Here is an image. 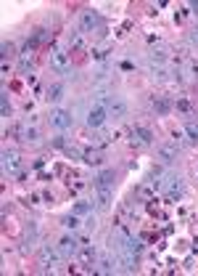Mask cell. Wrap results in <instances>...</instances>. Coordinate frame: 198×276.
I'll use <instances>...</instances> for the list:
<instances>
[{
    "mask_svg": "<svg viewBox=\"0 0 198 276\" xmlns=\"http://www.w3.org/2000/svg\"><path fill=\"white\" fill-rule=\"evenodd\" d=\"M50 69L56 72V75H69V72H72L69 53H64V51H53V53H50Z\"/></svg>",
    "mask_w": 198,
    "mask_h": 276,
    "instance_id": "cell-1",
    "label": "cell"
},
{
    "mask_svg": "<svg viewBox=\"0 0 198 276\" xmlns=\"http://www.w3.org/2000/svg\"><path fill=\"white\" fill-rule=\"evenodd\" d=\"M37 257H40V265H42V268H56L64 255L58 252V247L53 250V247L45 244V247H40V255H37Z\"/></svg>",
    "mask_w": 198,
    "mask_h": 276,
    "instance_id": "cell-2",
    "label": "cell"
},
{
    "mask_svg": "<svg viewBox=\"0 0 198 276\" xmlns=\"http://www.w3.org/2000/svg\"><path fill=\"white\" fill-rule=\"evenodd\" d=\"M53 146H56V149H66V144H64V138H61V135H56V138H53Z\"/></svg>",
    "mask_w": 198,
    "mask_h": 276,
    "instance_id": "cell-29",
    "label": "cell"
},
{
    "mask_svg": "<svg viewBox=\"0 0 198 276\" xmlns=\"http://www.w3.org/2000/svg\"><path fill=\"white\" fill-rule=\"evenodd\" d=\"M122 265H124V271H127V273H132V271H135V265H138V260H135V252H130V250H124V252H122Z\"/></svg>",
    "mask_w": 198,
    "mask_h": 276,
    "instance_id": "cell-16",
    "label": "cell"
},
{
    "mask_svg": "<svg viewBox=\"0 0 198 276\" xmlns=\"http://www.w3.org/2000/svg\"><path fill=\"white\" fill-rule=\"evenodd\" d=\"M108 119V112H106V106H100L96 104L88 112V127H92V130H98V127H103V122Z\"/></svg>",
    "mask_w": 198,
    "mask_h": 276,
    "instance_id": "cell-5",
    "label": "cell"
},
{
    "mask_svg": "<svg viewBox=\"0 0 198 276\" xmlns=\"http://www.w3.org/2000/svg\"><path fill=\"white\" fill-rule=\"evenodd\" d=\"M37 138H40V133H37V127H26L24 135H22V141L24 144H37Z\"/></svg>",
    "mask_w": 198,
    "mask_h": 276,
    "instance_id": "cell-21",
    "label": "cell"
},
{
    "mask_svg": "<svg viewBox=\"0 0 198 276\" xmlns=\"http://www.w3.org/2000/svg\"><path fill=\"white\" fill-rule=\"evenodd\" d=\"M114 268H116V260H111V257H100L96 271H98V273H111Z\"/></svg>",
    "mask_w": 198,
    "mask_h": 276,
    "instance_id": "cell-18",
    "label": "cell"
},
{
    "mask_svg": "<svg viewBox=\"0 0 198 276\" xmlns=\"http://www.w3.org/2000/svg\"><path fill=\"white\" fill-rule=\"evenodd\" d=\"M61 226H64V228H72V231H77V228H80V218H77V215H66V218L61 220Z\"/></svg>",
    "mask_w": 198,
    "mask_h": 276,
    "instance_id": "cell-22",
    "label": "cell"
},
{
    "mask_svg": "<svg viewBox=\"0 0 198 276\" xmlns=\"http://www.w3.org/2000/svg\"><path fill=\"white\" fill-rule=\"evenodd\" d=\"M69 45L72 48H82V38L80 35H69Z\"/></svg>",
    "mask_w": 198,
    "mask_h": 276,
    "instance_id": "cell-28",
    "label": "cell"
},
{
    "mask_svg": "<svg viewBox=\"0 0 198 276\" xmlns=\"http://www.w3.org/2000/svg\"><path fill=\"white\" fill-rule=\"evenodd\" d=\"M0 114H3V117H8V114H11V104H8V93H3V96H0Z\"/></svg>",
    "mask_w": 198,
    "mask_h": 276,
    "instance_id": "cell-25",
    "label": "cell"
},
{
    "mask_svg": "<svg viewBox=\"0 0 198 276\" xmlns=\"http://www.w3.org/2000/svg\"><path fill=\"white\" fill-rule=\"evenodd\" d=\"M61 98H64V85L61 82H53V85L45 90V101H48V104H58Z\"/></svg>",
    "mask_w": 198,
    "mask_h": 276,
    "instance_id": "cell-14",
    "label": "cell"
},
{
    "mask_svg": "<svg viewBox=\"0 0 198 276\" xmlns=\"http://www.w3.org/2000/svg\"><path fill=\"white\" fill-rule=\"evenodd\" d=\"M98 27H100V16H98V11H92V8L82 11V16H80V30H82V32H96Z\"/></svg>",
    "mask_w": 198,
    "mask_h": 276,
    "instance_id": "cell-3",
    "label": "cell"
},
{
    "mask_svg": "<svg viewBox=\"0 0 198 276\" xmlns=\"http://www.w3.org/2000/svg\"><path fill=\"white\" fill-rule=\"evenodd\" d=\"M3 170L8 173V176H14V173L22 170V154L6 149V152H3Z\"/></svg>",
    "mask_w": 198,
    "mask_h": 276,
    "instance_id": "cell-6",
    "label": "cell"
},
{
    "mask_svg": "<svg viewBox=\"0 0 198 276\" xmlns=\"http://www.w3.org/2000/svg\"><path fill=\"white\" fill-rule=\"evenodd\" d=\"M88 213H92V205H88V202H77L74 215H88Z\"/></svg>",
    "mask_w": 198,
    "mask_h": 276,
    "instance_id": "cell-24",
    "label": "cell"
},
{
    "mask_svg": "<svg viewBox=\"0 0 198 276\" xmlns=\"http://www.w3.org/2000/svg\"><path fill=\"white\" fill-rule=\"evenodd\" d=\"M77 260L82 263V265H92L98 260V252L92 250L90 244H84V247H80V252H77Z\"/></svg>",
    "mask_w": 198,
    "mask_h": 276,
    "instance_id": "cell-12",
    "label": "cell"
},
{
    "mask_svg": "<svg viewBox=\"0 0 198 276\" xmlns=\"http://www.w3.org/2000/svg\"><path fill=\"white\" fill-rule=\"evenodd\" d=\"M14 51H16V48H14V43H8V40H6V43H3V59L14 56Z\"/></svg>",
    "mask_w": 198,
    "mask_h": 276,
    "instance_id": "cell-26",
    "label": "cell"
},
{
    "mask_svg": "<svg viewBox=\"0 0 198 276\" xmlns=\"http://www.w3.org/2000/svg\"><path fill=\"white\" fill-rule=\"evenodd\" d=\"M50 125L56 127V130H66V127L74 125V117L66 112V109H56V112H50Z\"/></svg>",
    "mask_w": 198,
    "mask_h": 276,
    "instance_id": "cell-4",
    "label": "cell"
},
{
    "mask_svg": "<svg viewBox=\"0 0 198 276\" xmlns=\"http://www.w3.org/2000/svg\"><path fill=\"white\" fill-rule=\"evenodd\" d=\"M158 160H162L164 165H172L177 160V149L174 146H162V149H158Z\"/></svg>",
    "mask_w": 198,
    "mask_h": 276,
    "instance_id": "cell-15",
    "label": "cell"
},
{
    "mask_svg": "<svg viewBox=\"0 0 198 276\" xmlns=\"http://www.w3.org/2000/svg\"><path fill=\"white\" fill-rule=\"evenodd\" d=\"M24 239H26V242H34V239H37V226L32 223V220H30V223H26V228H24Z\"/></svg>",
    "mask_w": 198,
    "mask_h": 276,
    "instance_id": "cell-23",
    "label": "cell"
},
{
    "mask_svg": "<svg viewBox=\"0 0 198 276\" xmlns=\"http://www.w3.org/2000/svg\"><path fill=\"white\" fill-rule=\"evenodd\" d=\"M106 112H108V117H124L127 114V104H124V101H122V98H108V104H106Z\"/></svg>",
    "mask_w": 198,
    "mask_h": 276,
    "instance_id": "cell-10",
    "label": "cell"
},
{
    "mask_svg": "<svg viewBox=\"0 0 198 276\" xmlns=\"http://www.w3.org/2000/svg\"><path fill=\"white\" fill-rule=\"evenodd\" d=\"M82 160L88 162V165H100V162H103V152H100V149H88Z\"/></svg>",
    "mask_w": 198,
    "mask_h": 276,
    "instance_id": "cell-17",
    "label": "cell"
},
{
    "mask_svg": "<svg viewBox=\"0 0 198 276\" xmlns=\"http://www.w3.org/2000/svg\"><path fill=\"white\" fill-rule=\"evenodd\" d=\"M114 181H116L114 168H103L98 176H96V186H114Z\"/></svg>",
    "mask_w": 198,
    "mask_h": 276,
    "instance_id": "cell-13",
    "label": "cell"
},
{
    "mask_svg": "<svg viewBox=\"0 0 198 276\" xmlns=\"http://www.w3.org/2000/svg\"><path fill=\"white\" fill-rule=\"evenodd\" d=\"M84 226H88V228H96V218H92V215H90L88 220H84Z\"/></svg>",
    "mask_w": 198,
    "mask_h": 276,
    "instance_id": "cell-30",
    "label": "cell"
},
{
    "mask_svg": "<svg viewBox=\"0 0 198 276\" xmlns=\"http://www.w3.org/2000/svg\"><path fill=\"white\" fill-rule=\"evenodd\" d=\"M190 8H193V11L198 14V0H196V3H190Z\"/></svg>",
    "mask_w": 198,
    "mask_h": 276,
    "instance_id": "cell-32",
    "label": "cell"
},
{
    "mask_svg": "<svg viewBox=\"0 0 198 276\" xmlns=\"http://www.w3.org/2000/svg\"><path fill=\"white\" fill-rule=\"evenodd\" d=\"M58 252L64 255V257H74L80 252V242L74 236H64L61 242H58Z\"/></svg>",
    "mask_w": 198,
    "mask_h": 276,
    "instance_id": "cell-9",
    "label": "cell"
},
{
    "mask_svg": "<svg viewBox=\"0 0 198 276\" xmlns=\"http://www.w3.org/2000/svg\"><path fill=\"white\" fill-rule=\"evenodd\" d=\"M111 199H114L111 186H96V205H98V210H108L111 207Z\"/></svg>",
    "mask_w": 198,
    "mask_h": 276,
    "instance_id": "cell-8",
    "label": "cell"
},
{
    "mask_svg": "<svg viewBox=\"0 0 198 276\" xmlns=\"http://www.w3.org/2000/svg\"><path fill=\"white\" fill-rule=\"evenodd\" d=\"M154 109H156V114H166L172 106H169V101H166V98H162V96L156 98V96H154Z\"/></svg>",
    "mask_w": 198,
    "mask_h": 276,
    "instance_id": "cell-19",
    "label": "cell"
},
{
    "mask_svg": "<svg viewBox=\"0 0 198 276\" xmlns=\"http://www.w3.org/2000/svg\"><path fill=\"white\" fill-rule=\"evenodd\" d=\"M164 194H166V199H169V202L180 199V197H182V178H180V176H172V178H166Z\"/></svg>",
    "mask_w": 198,
    "mask_h": 276,
    "instance_id": "cell-7",
    "label": "cell"
},
{
    "mask_svg": "<svg viewBox=\"0 0 198 276\" xmlns=\"http://www.w3.org/2000/svg\"><path fill=\"white\" fill-rule=\"evenodd\" d=\"M138 197H140V199H150V197H154V189H148V186L138 189Z\"/></svg>",
    "mask_w": 198,
    "mask_h": 276,
    "instance_id": "cell-27",
    "label": "cell"
},
{
    "mask_svg": "<svg viewBox=\"0 0 198 276\" xmlns=\"http://www.w3.org/2000/svg\"><path fill=\"white\" fill-rule=\"evenodd\" d=\"M154 141V133L148 130V127H140V125H135L132 127V146H140V144H150Z\"/></svg>",
    "mask_w": 198,
    "mask_h": 276,
    "instance_id": "cell-11",
    "label": "cell"
},
{
    "mask_svg": "<svg viewBox=\"0 0 198 276\" xmlns=\"http://www.w3.org/2000/svg\"><path fill=\"white\" fill-rule=\"evenodd\" d=\"M190 40H193V43L198 45V32H196V30H193V35H190Z\"/></svg>",
    "mask_w": 198,
    "mask_h": 276,
    "instance_id": "cell-31",
    "label": "cell"
},
{
    "mask_svg": "<svg viewBox=\"0 0 198 276\" xmlns=\"http://www.w3.org/2000/svg\"><path fill=\"white\" fill-rule=\"evenodd\" d=\"M185 135H188V141H198V122H196V119H190V122H188L185 125Z\"/></svg>",
    "mask_w": 198,
    "mask_h": 276,
    "instance_id": "cell-20",
    "label": "cell"
}]
</instances>
